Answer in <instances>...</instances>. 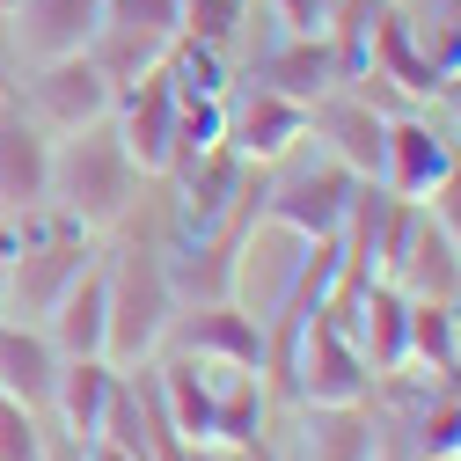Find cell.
<instances>
[{"label": "cell", "instance_id": "obj_22", "mask_svg": "<svg viewBox=\"0 0 461 461\" xmlns=\"http://www.w3.org/2000/svg\"><path fill=\"white\" fill-rule=\"evenodd\" d=\"M15 74H23V59H15V37H8V15H0V95L15 88Z\"/></svg>", "mask_w": 461, "mask_h": 461}, {"label": "cell", "instance_id": "obj_7", "mask_svg": "<svg viewBox=\"0 0 461 461\" xmlns=\"http://www.w3.org/2000/svg\"><path fill=\"white\" fill-rule=\"evenodd\" d=\"M454 161H461V147H454V132L439 125V110H432V103H411V110H395L388 132H381V191L425 205V198L454 176Z\"/></svg>", "mask_w": 461, "mask_h": 461}, {"label": "cell", "instance_id": "obj_1", "mask_svg": "<svg viewBox=\"0 0 461 461\" xmlns=\"http://www.w3.org/2000/svg\"><path fill=\"white\" fill-rule=\"evenodd\" d=\"M330 278H337V242H315V235H301V227L257 212L249 235L235 242V264H227V294L271 330L294 308H322Z\"/></svg>", "mask_w": 461, "mask_h": 461}, {"label": "cell", "instance_id": "obj_8", "mask_svg": "<svg viewBox=\"0 0 461 461\" xmlns=\"http://www.w3.org/2000/svg\"><path fill=\"white\" fill-rule=\"evenodd\" d=\"M308 140V103L294 95H278L264 81H235L227 88V110H220V147L227 154H242V161H278L285 147H301Z\"/></svg>", "mask_w": 461, "mask_h": 461}, {"label": "cell", "instance_id": "obj_13", "mask_svg": "<svg viewBox=\"0 0 461 461\" xmlns=\"http://www.w3.org/2000/svg\"><path fill=\"white\" fill-rule=\"evenodd\" d=\"M103 0H15L8 8V37H15V59H59V51H88L95 37Z\"/></svg>", "mask_w": 461, "mask_h": 461}, {"label": "cell", "instance_id": "obj_26", "mask_svg": "<svg viewBox=\"0 0 461 461\" xmlns=\"http://www.w3.org/2000/svg\"><path fill=\"white\" fill-rule=\"evenodd\" d=\"M454 461H461V447H454Z\"/></svg>", "mask_w": 461, "mask_h": 461}, {"label": "cell", "instance_id": "obj_17", "mask_svg": "<svg viewBox=\"0 0 461 461\" xmlns=\"http://www.w3.org/2000/svg\"><path fill=\"white\" fill-rule=\"evenodd\" d=\"M110 388H118V359H103V352L59 359V381H51V425H59L67 439H88V432L103 425Z\"/></svg>", "mask_w": 461, "mask_h": 461}, {"label": "cell", "instance_id": "obj_3", "mask_svg": "<svg viewBox=\"0 0 461 461\" xmlns=\"http://www.w3.org/2000/svg\"><path fill=\"white\" fill-rule=\"evenodd\" d=\"M359 184H374V176H352L337 154L301 140V147H285L278 161H264V212L285 220V227H301V235H315V242H330L344 227V212H352Z\"/></svg>", "mask_w": 461, "mask_h": 461}, {"label": "cell", "instance_id": "obj_25", "mask_svg": "<svg viewBox=\"0 0 461 461\" xmlns=\"http://www.w3.org/2000/svg\"><path fill=\"white\" fill-rule=\"evenodd\" d=\"M8 8H15V0H0V15H8Z\"/></svg>", "mask_w": 461, "mask_h": 461}, {"label": "cell", "instance_id": "obj_9", "mask_svg": "<svg viewBox=\"0 0 461 461\" xmlns=\"http://www.w3.org/2000/svg\"><path fill=\"white\" fill-rule=\"evenodd\" d=\"M301 461H381V425L366 402H285L278 432Z\"/></svg>", "mask_w": 461, "mask_h": 461}, {"label": "cell", "instance_id": "obj_5", "mask_svg": "<svg viewBox=\"0 0 461 461\" xmlns=\"http://www.w3.org/2000/svg\"><path fill=\"white\" fill-rule=\"evenodd\" d=\"M176 37H184V0H103L95 37H88V59L125 88V81L154 74Z\"/></svg>", "mask_w": 461, "mask_h": 461}, {"label": "cell", "instance_id": "obj_23", "mask_svg": "<svg viewBox=\"0 0 461 461\" xmlns=\"http://www.w3.org/2000/svg\"><path fill=\"white\" fill-rule=\"evenodd\" d=\"M8 257H15V220L0 212V285H8Z\"/></svg>", "mask_w": 461, "mask_h": 461}, {"label": "cell", "instance_id": "obj_2", "mask_svg": "<svg viewBox=\"0 0 461 461\" xmlns=\"http://www.w3.org/2000/svg\"><path fill=\"white\" fill-rule=\"evenodd\" d=\"M147 191V168L125 154L118 125L95 118L67 140H51V205H59L67 220H81L88 235H110Z\"/></svg>", "mask_w": 461, "mask_h": 461}, {"label": "cell", "instance_id": "obj_24", "mask_svg": "<svg viewBox=\"0 0 461 461\" xmlns=\"http://www.w3.org/2000/svg\"><path fill=\"white\" fill-rule=\"evenodd\" d=\"M44 461H81V439H67V432H51V454Z\"/></svg>", "mask_w": 461, "mask_h": 461}, {"label": "cell", "instance_id": "obj_4", "mask_svg": "<svg viewBox=\"0 0 461 461\" xmlns=\"http://www.w3.org/2000/svg\"><path fill=\"white\" fill-rule=\"evenodd\" d=\"M8 95L30 110V118H37L51 140H67V132L110 118V103H118V81H110V74L88 59V51H59V59H30V67L15 74Z\"/></svg>", "mask_w": 461, "mask_h": 461}, {"label": "cell", "instance_id": "obj_15", "mask_svg": "<svg viewBox=\"0 0 461 461\" xmlns=\"http://www.w3.org/2000/svg\"><path fill=\"white\" fill-rule=\"evenodd\" d=\"M235 81H264V88H278V95H294V103H315L322 88H337L344 74H337V51H330V37L315 30V37H278L257 67H242Z\"/></svg>", "mask_w": 461, "mask_h": 461}, {"label": "cell", "instance_id": "obj_16", "mask_svg": "<svg viewBox=\"0 0 461 461\" xmlns=\"http://www.w3.org/2000/svg\"><path fill=\"white\" fill-rule=\"evenodd\" d=\"M44 337L59 344L67 359H88V352H103V337H110V294H103V257L59 294V308L44 315ZM110 359V352H103Z\"/></svg>", "mask_w": 461, "mask_h": 461}, {"label": "cell", "instance_id": "obj_20", "mask_svg": "<svg viewBox=\"0 0 461 461\" xmlns=\"http://www.w3.org/2000/svg\"><path fill=\"white\" fill-rule=\"evenodd\" d=\"M432 110H439V125L454 132V147H461V67H454V74L432 88Z\"/></svg>", "mask_w": 461, "mask_h": 461}, {"label": "cell", "instance_id": "obj_10", "mask_svg": "<svg viewBox=\"0 0 461 461\" xmlns=\"http://www.w3.org/2000/svg\"><path fill=\"white\" fill-rule=\"evenodd\" d=\"M110 125H118L125 154L147 168V176H168V168H176V88H168L161 67L118 88V103H110Z\"/></svg>", "mask_w": 461, "mask_h": 461}, {"label": "cell", "instance_id": "obj_11", "mask_svg": "<svg viewBox=\"0 0 461 461\" xmlns=\"http://www.w3.org/2000/svg\"><path fill=\"white\" fill-rule=\"evenodd\" d=\"M37 205H51V132L15 95H0V212L23 220Z\"/></svg>", "mask_w": 461, "mask_h": 461}, {"label": "cell", "instance_id": "obj_21", "mask_svg": "<svg viewBox=\"0 0 461 461\" xmlns=\"http://www.w3.org/2000/svg\"><path fill=\"white\" fill-rule=\"evenodd\" d=\"M81 461H140V454L118 447V439H103V432H88V439H81Z\"/></svg>", "mask_w": 461, "mask_h": 461}, {"label": "cell", "instance_id": "obj_12", "mask_svg": "<svg viewBox=\"0 0 461 461\" xmlns=\"http://www.w3.org/2000/svg\"><path fill=\"white\" fill-rule=\"evenodd\" d=\"M381 132H388V110H374L366 95H352L344 81L308 103V140L322 154H337L352 176H374V184H381Z\"/></svg>", "mask_w": 461, "mask_h": 461}, {"label": "cell", "instance_id": "obj_19", "mask_svg": "<svg viewBox=\"0 0 461 461\" xmlns=\"http://www.w3.org/2000/svg\"><path fill=\"white\" fill-rule=\"evenodd\" d=\"M51 432H59V425H51L44 411L0 395V461H44L51 454Z\"/></svg>", "mask_w": 461, "mask_h": 461}, {"label": "cell", "instance_id": "obj_6", "mask_svg": "<svg viewBox=\"0 0 461 461\" xmlns=\"http://www.w3.org/2000/svg\"><path fill=\"white\" fill-rule=\"evenodd\" d=\"M161 352H191V359H220V366H264L271 337L235 294H184L176 315H168Z\"/></svg>", "mask_w": 461, "mask_h": 461}, {"label": "cell", "instance_id": "obj_14", "mask_svg": "<svg viewBox=\"0 0 461 461\" xmlns=\"http://www.w3.org/2000/svg\"><path fill=\"white\" fill-rule=\"evenodd\" d=\"M59 344L44 337V322H15V315H0V395H15L30 402V411L51 418V381H59Z\"/></svg>", "mask_w": 461, "mask_h": 461}, {"label": "cell", "instance_id": "obj_18", "mask_svg": "<svg viewBox=\"0 0 461 461\" xmlns=\"http://www.w3.org/2000/svg\"><path fill=\"white\" fill-rule=\"evenodd\" d=\"M461 359V337H454V301H418L411 294V366L447 374Z\"/></svg>", "mask_w": 461, "mask_h": 461}]
</instances>
